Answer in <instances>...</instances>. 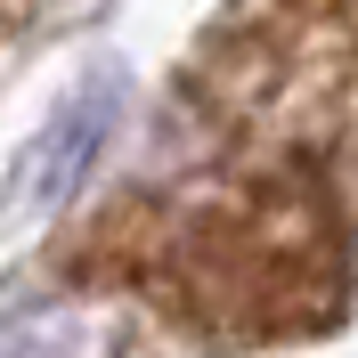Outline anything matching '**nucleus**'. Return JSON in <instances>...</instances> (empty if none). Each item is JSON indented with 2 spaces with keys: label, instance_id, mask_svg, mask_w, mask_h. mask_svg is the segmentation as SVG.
Listing matches in <instances>:
<instances>
[{
  "label": "nucleus",
  "instance_id": "nucleus-1",
  "mask_svg": "<svg viewBox=\"0 0 358 358\" xmlns=\"http://www.w3.org/2000/svg\"><path fill=\"white\" fill-rule=\"evenodd\" d=\"M66 277L122 293L196 350H285L334 334L358 301V203L317 163L203 147L98 203Z\"/></svg>",
  "mask_w": 358,
  "mask_h": 358
},
{
  "label": "nucleus",
  "instance_id": "nucleus-2",
  "mask_svg": "<svg viewBox=\"0 0 358 358\" xmlns=\"http://www.w3.org/2000/svg\"><path fill=\"white\" fill-rule=\"evenodd\" d=\"M179 131L317 163L358 196V0H228L171 82Z\"/></svg>",
  "mask_w": 358,
  "mask_h": 358
},
{
  "label": "nucleus",
  "instance_id": "nucleus-3",
  "mask_svg": "<svg viewBox=\"0 0 358 358\" xmlns=\"http://www.w3.org/2000/svg\"><path fill=\"white\" fill-rule=\"evenodd\" d=\"M114 98H122L114 82H90L82 98H66V114H57V122L24 147V163H17V203H57V196H73V179H82L90 163H98V147H106Z\"/></svg>",
  "mask_w": 358,
  "mask_h": 358
}]
</instances>
